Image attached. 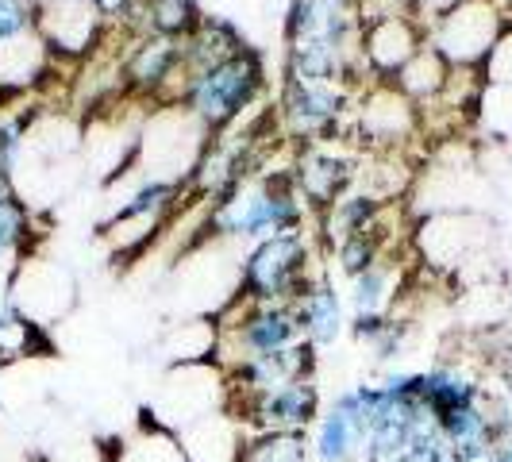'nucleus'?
Returning a JSON list of instances; mask_svg holds the SVG:
<instances>
[{"instance_id": "11", "label": "nucleus", "mask_w": 512, "mask_h": 462, "mask_svg": "<svg viewBox=\"0 0 512 462\" xmlns=\"http://www.w3.org/2000/svg\"><path fill=\"white\" fill-rule=\"evenodd\" d=\"M347 139H335V143H305L297 162H293V185L301 193V201L316 212H328V208L347 197L359 181V154H351L343 147Z\"/></svg>"}, {"instance_id": "28", "label": "nucleus", "mask_w": 512, "mask_h": 462, "mask_svg": "<svg viewBox=\"0 0 512 462\" xmlns=\"http://www.w3.org/2000/svg\"><path fill=\"white\" fill-rule=\"evenodd\" d=\"M455 4H462V0H409L412 16H416V20H420L424 27L432 24V20H439L443 12H451Z\"/></svg>"}, {"instance_id": "6", "label": "nucleus", "mask_w": 512, "mask_h": 462, "mask_svg": "<svg viewBox=\"0 0 512 462\" xmlns=\"http://www.w3.org/2000/svg\"><path fill=\"white\" fill-rule=\"evenodd\" d=\"M228 409V374L216 362H181L170 366L158 393L151 397V420L181 432L193 420Z\"/></svg>"}, {"instance_id": "22", "label": "nucleus", "mask_w": 512, "mask_h": 462, "mask_svg": "<svg viewBox=\"0 0 512 462\" xmlns=\"http://www.w3.org/2000/svg\"><path fill=\"white\" fill-rule=\"evenodd\" d=\"M447 77H451L447 58H443L436 47H428V39H424V47L412 54V62L401 70V74L393 77V85H397L416 108H424V104H432L439 93H443Z\"/></svg>"}, {"instance_id": "7", "label": "nucleus", "mask_w": 512, "mask_h": 462, "mask_svg": "<svg viewBox=\"0 0 512 462\" xmlns=\"http://www.w3.org/2000/svg\"><path fill=\"white\" fill-rule=\"evenodd\" d=\"M351 135L366 151H401L409 139H420V108L393 81H366L355 97Z\"/></svg>"}, {"instance_id": "18", "label": "nucleus", "mask_w": 512, "mask_h": 462, "mask_svg": "<svg viewBox=\"0 0 512 462\" xmlns=\"http://www.w3.org/2000/svg\"><path fill=\"white\" fill-rule=\"evenodd\" d=\"M397 297H401V266L393 258H378L370 270H362L351 278L347 301H351V316L355 320H382L397 312Z\"/></svg>"}, {"instance_id": "24", "label": "nucleus", "mask_w": 512, "mask_h": 462, "mask_svg": "<svg viewBox=\"0 0 512 462\" xmlns=\"http://www.w3.org/2000/svg\"><path fill=\"white\" fill-rule=\"evenodd\" d=\"M166 355L174 366H181V362H216V324L212 320H185L166 339Z\"/></svg>"}, {"instance_id": "30", "label": "nucleus", "mask_w": 512, "mask_h": 462, "mask_svg": "<svg viewBox=\"0 0 512 462\" xmlns=\"http://www.w3.org/2000/svg\"><path fill=\"white\" fill-rule=\"evenodd\" d=\"M12 197H20V193H16V178L0 166V201H12Z\"/></svg>"}, {"instance_id": "2", "label": "nucleus", "mask_w": 512, "mask_h": 462, "mask_svg": "<svg viewBox=\"0 0 512 462\" xmlns=\"http://www.w3.org/2000/svg\"><path fill=\"white\" fill-rule=\"evenodd\" d=\"M320 278L316 274V255L308 243L305 228L285 231L274 239L255 243L243 266H239V293L243 301H258V305H293L305 285Z\"/></svg>"}, {"instance_id": "1", "label": "nucleus", "mask_w": 512, "mask_h": 462, "mask_svg": "<svg viewBox=\"0 0 512 462\" xmlns=\"http://www.w3.org/2000/svg\"><path fill=\"white\" fill-rule=\"evenodd\" d=\"M308 205L293 185V166L282 174L262 170L255 178L239 181L231 193L208 201L205 235L212 239H239V243H262L285 231L305 228Z\"/></svg>"}, {"instance_id": "17", "label": "nucleus", "mask_w": 512, "mask_h": 462, "mask_svg": "<svg viewBox=\"0 0 512 462\" xmlns=\"http://www.w3.org/2000/svg\"><path fill=\"white\" fill-rule=\"evenodd\" d=\"M293 312H297L301 332L316 351L332 347L347 328V305H343V297L335 293V285L328 278H316L312 285H305V293L293 301Z\"/></svg>"}, {"instance_id": "32", "label": "nucleus", "mask_w": 512, "mask_h": 462, "mask_svg": "<svg viewBox=\"0 0 512 462\" xmlns=\"http://www.w3.org/2000/svg\"><path fill=\"white\" fill-rule=\"evenodd\" d=\"M39 4H43V0H39Z\"/></svg>"}, {"instance_id": "15", "label": "nucleus", "mask_w": 512, "mask_h": 462, "mask_svg": "<svg viewBox=\"0 0 512 462\" xmlns=\"http://www.w3.org/2000/svg\"><path fill=\"white\" fill-rule=\"evenodd\" d=\"M312 455L320 462H359L366 447V416H362L359 389H347L332 401V409L320 412L312 424Z\"/></svg>"}, {"instance_id": "31", "label": "nucleus", "mask_w": 512, "mask_h": 462, "mask_svg": "<svg viewBox=\"0 0 512 462\" xmlns=\"http://www.w3.org/2000/svg\"><path fill=\"white\" fill-rule=\"evenodd\" d=\"M489 462H512V436L505 439L501 447H497V455H493V459H489Z\"/></svg>"}, {"instance_id": "19", "label": "nucleus", "mask_w": 512, "mask_h": 462, "mask_svg": "<svg viewBox=\"0 0 512 462\" xmlns=\"http://www.w3.org/2000/svg\"><path fill=\"white\" fill-rule=\"evenodd\" d=\"M201 8L193 0H135L128 16L131 35H166V39H185L201 24Z\"/></svg>"}, {"instance_id": "25", "label": "nucleus", "mask_w": 512, "mask_h": 462, "mask_svg": "<svg viewBox=\"0 0 512 462\" xmlns=\"http://www.w3.org/2000/svg\"><path fill=\"white\" fill-rule=\"evenodd\" d=\"M31 224H35V216H31V205H24L20 197H12V201H0V262H20L27 251V243H31Z\"/></svg>"}, {"instance_id": "5", "label": "nucleus", "mask_w": 512, "mask_h": 462, "mask_svg": "<svg viewBox=\"0 0 512 462\" xmlns=\"http://www.w3.org/2000/svg\"><path fill=\"white\" fill-rule=\"evenodd\" d=\"M505 24H509V12L501 0H462L424 27V39L447 58V66L482 70Z\"/></svg>"}, {"instance_id": "23", "label": "nucleus", "mask_w": 512, "mask_h": 462, "mask_svg": "<svg viewBox=\"0 0 512 462\" xmlns=\"http://www.w3.org/2000/svg\"><path fill=\"white\" fill-rule=\"evenodd\" d=\"M312 436L308 432H251L243 462H308Z\"/></svg>"}, {"instance_id": "10", "label": "nucleus", "mask_w": 512, "mask_h": 462, "mask_svg": "<svg viewBox=\"0 0 512 462\" xmlns=\"http://www.w3.org/2000/svg\"><path fill=\"white\" fill-rule=\"evenodd\" d=\"M39 35L51 54L66 66H81L104 47L108 20L93 0H43L39 4Z\"/></svg>"}, {"instance_id": "9", "label": "nucleus", "mask_w": 512, "mask_h": 462, "mask_svg": "<svg viewBox=\"0 0 512 462\" xmlns=\"http://www.w3.org/2000/svg\"><path fill=\"white\" fill-rule=\"evenodd\" d=\"M77 301V285L66 266H58L51 258L24 255L12 270V289H8V308L16 316H24L39 328H51L54 320H62Z\"/></svg>"}, {"instance_id": "3", "label": "nucleus", "mask_w": 512, "mask_h": 462, "mask_svg": "<svg viewBox=\"0 0 512 462\" xmlns=\"http://www.w3.org/2000/svg\"><path fill=\"white\" fill-rule=\"evenodd\" d=\"M262 77H266L262 74V58H258V51L247 47V51H239L228 62L189 77L178 104L189 116H197L212 135H220L231 124H239L243 112L258 101Z\"/></svg>"}, {"instance_id": "14", "label": "nucleus", "mask_w": 512, "mask_h": 462, "mask_svg": "<svg viewBox=\"0 0 512 462\" xmlns=\"http://www.w3.org/2000/svg\"><path fill=\"white\" fill-rule=\"evenodd\" d=\"M181 66V39L166 35H131L124 51V93L139 101L162 104L170 93V81Z\"/></svg>"}, {"instance_id": "21", "label": "nucleus", "mask_w": 512, "mask_h": 462, "mask_svg": "<svg viewBox=\"0 0 512 462\" xmlns=\"http://www.w3.org/2000/svg\"><path fill=\"white\" fill-rule=\"evenodd\" d=\"M104 462H189L185 451H181L178 436L162 424H154L151 416L131 432V436L116 439L108 451H104Z\"/></svg>"}, {"instance_id": "12", "label": "nucleus", "mask_w": 512, "mask_h": 462, "mask_svg": "<svg viewBox=\"0 0 512 462\" xmlns=\"http://www.w3.org/2000/svg\"><path fill=\"white\" fill-rule=\"evenodd\" d=\"M231 412L251 432H308L320 420V385L316 378H297L270 393H258Z\"/></svg>"}, {"instance_id": "16", "label": "nucleus", "mask_w": 512, "mask_h": 462, "mask_svg": "<svg viewBox=\"0 0 512 462\" xmlns=\"http://www.w3.org/2000/svg\"><path fill=\"white\" fill-rule=\"evenodd\" d=\"M189 462H243L251 428L235 416L231 409H220L212 416L193 420L189 428L174 432Z\"/></svg>"}, {"instance_id": "8", "label": "nucleus", "mask_w": 512, "mask_h": 462, "mask_svg": "<svg viewBox=\"0 0 512 462\" xmlns=\"http://www.w3.org/2000/svg\"><path fill=\"white\" fill-rule=\"evenodd\" d=\"M185 185H170V181H147L131 189L120 205L112 208V216L104 220V239L116 255H135L151 243L158 231L166 228V220L174 216Z\"/></svg>"}, {"instance_id": "4", "label": "nucleus", "mask_w": 512, "mask_h": 462, "mask_svg": "<svg viewBox=\"0 0 512 462\" xmlns=\"http://www.w3.org/2000/svg\"><path fill=\"white\" fill-rule=\"evenodd\" d=\"M208 143H212V131L197 116H189L181 104H158L139 131L135 158H139V170L147 181L189 185Z\"/></svg>"}, {"instance_id": "20", "label": "nucleus", "mask_w": 512, "mask_h": 462, "mask_svg": "<svg viewBox=\"0 0 512 462\" xmlns=\"http://www.w3.org/2000/svg\"><path fill=\"white\" fill-rule=\"evenodd\" d=\"M420 397H424V405L436 412V420H439V416H447V412L466 409V405L482 401V385L474 382L466 370H459V366L439 362V366L420 374Z\"/></svg>"}, {"instance_id": "26", "label": "nucleus", "mask_w": 512, "mask_h": 462, "mask_svg": "<svg viewBox=\"0 0 512 462\" xmlns=\"http://www.w3.org/2000/svg\"><path fill=\"white\" fill-rule=\"evenodd\" d=\"M39 27V0H0V39Z\"/></svg>"}, {"instance_id": "27", "label": "nucleus", "mask_w": 512, "mask_h": 462, "mask_svg": "<svg viewBox=\"0 0 512 462\" xmlns=\"http://www.w3.org/2000/svg\"><path fill=\"white\" fill-rule=\"evenodd\" d=\"M482 77H486V85H512V20L505 24V31H501L497 47L489 51L486 66H482Z\"/></svg>"}, {"instance_id": "13", "label": "nucleus", "mask_w": 512, "mask_h": 462, "mask_svg": "<svg viewBox=\"0 0 512 462\" xmlns=\"http://www.w3.org/2000/svg\"><path fill=\"white\" fill-rule=\"evenodd\" d=\"M420 47H424V24L409 8L385 12L362 24V66L374 81H393Z\"/></svg>"}, {"instance_id": "29", "label": "nucleus", "mask_w": 512, "mask_h": 462, "mask_svg": "<svg viewBox=\"0 0 512 462\" xmlns=\"http://www.w3.org/2000/svg\"><path fill=\"white\" fill-rule=\"evenodd\" d=\"M97 4V12H101L104 20H108V27H128V16L131 8H135V0H93Z\"/></svg>"}]
</instances>
